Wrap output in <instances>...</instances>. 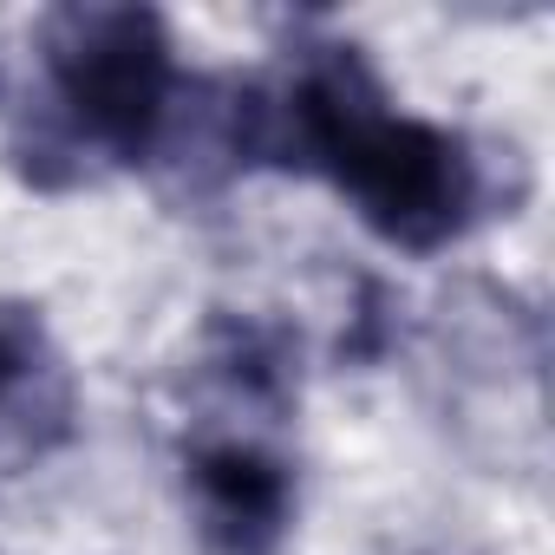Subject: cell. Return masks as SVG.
I'll return each mask as SVG.
<instances>
[{
    "label": "cell",
    "mask_w": 555,
    "mask_h": 555,
    "mask_svg": "<svg viewBox=\"0 0 555 555\" xmlns=\"http://www.w3.org/2000/svg\"><path fill=\"white\" fill-rule=\"evenodd\" d=\"M196 529L216 555H274L295 522V470L248 431L196 438L183 457Z\"/></svg>",
    "instance_id": "3957f363"
},
{
    "label": "cell",
    "mask_w": 555,
    "mask_h": 555,
    "mask_svg": "<svg viewBox=\"0 0 555 555\" xmlns=\"http://www.w3.org/2000/svg\"><path fill=\"white\" fill-rule=\"evenodd\" d=\"M248 170H308L327 177L360 222L412 255L457 242L483 209V164L470 138L405 118L347 40H308L282 79L242 86Z\"/></svg>",
    "instance_id": "6da1fadb"
},
{
    "label": "cell",
    "mask_w": 555,
    "mask_h": 555,
    "mask_svg": "<svg viewBox=\"0 0 555 555\" xmlns=\"http://www.w3.org/2000/svg\"><path fill=\"white\" fill-rule=\"evenodd\" d=\"M73 373L34 301L0 295V457H40L73 438Z\"/></svg>",
    "instance_id": "277c9868"
},
{
    "label": "cell",
    "mask_w": 555,
    "mask_h": 555,
    "mask_svg": "<svg viewBox=\"0 0 555 555\" xmlns=\"http://www.w3.org/2000/svg\"><path fill=\"white\" fill-rule=\"evenodd\" d=\"M47 118L14 144L40 190L86 183L99 170H138L157 157L164 118L177 105L170 34L151 8L73 0L40 21Z\"/></svg>",
    "instance_id": "7a4b0ae2"
}]
</instances>
